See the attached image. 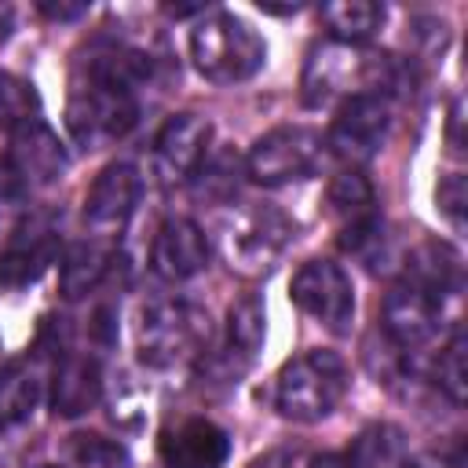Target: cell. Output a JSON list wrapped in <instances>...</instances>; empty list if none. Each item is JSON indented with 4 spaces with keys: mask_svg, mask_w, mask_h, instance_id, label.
Returning <instances> with one entry per match:
<instances>
[{
    "mask_svg": "<svg viewBox=\"0 0 468 468\" xmlns=\"http://www.w3.org/2000/svg\"><path fill=\"white\" fill-rule=\"evenodd\" d=\"M150 55L124 44H91L69 77L66 124L84 150L124 139L139 121V88L150 80Z\"/></svg>",
    "mask_w": 468,
    "mask_h": 468,
    "instance_id": "1",
    "label": "cell"
},
{
    "mask_svg": "<svg viewBox=\"0 0 468 468\" xmlns=\"http://www.w3.org/2000/svg\"><path fill=\"white\" fill-rule=\"evenodd\" d=\"M406 62L384 51H373L366 44H340V40H325L314 44L307 62H303V77H300V91L307 106H329V102H344L355 95H395L406 88Z\"/></svg>",
    "mask_w": 468,
    "mask_h": 468,
    "instance_id": "2",
    "label": "cell"
},
{
    "mask_svg": "<svg viewBox=\"0 0 468 468\" xmlns=\"http://www.w3.org/2000/svg\"><path fill=\"white\" fill-rule=\"evenodd\" d=\"M212 340V318L190 300H150L139 314V362L150 369H176L205 358Z\"/></svg>",
    "mask_w": 468,
    "mask_h": 468,
    "instance_id": "3",
    "label": "cell"
},
{
    "mask_svg": "<svg viewBox=\"0 0 468 468\" xmlns=\"http://www.w3.org/2000/svg\"><path fill=\"white\" fill-rule=\"evenodd\" d=\"M190 58L205 80L238 84V80H249L263 66L267 44L249 22L227 11H208L190 29Z\"/></svg>",
    "mask_w": 468,
    "mask_h": 468,
    "instance_id": "4",
    "label": "cell"
},
{
    "mask_svg": "<svg viewBox=\"0 0 468 468\" xmlns=\"http://www.w3.org/2000/svg\"><path fill=\"white\" fill-rule=\"evenodd\" d=\"M347 391V366L336 351H303L274 377V406L282 417L311 424L329 417Z\"/></svg>",
    "mask_w": 468,
    "mask_h": 468,
    "instance_id": "5",
    "label": "cell"
},
{
    "mask_svg": "<svg viewBox=\"0 0 468 468\" xmlns=\"http://www.w3.org/2000/svg\"><path fill=\"white\" fill-rule=\"evenodd\" d=\"M289 234H292V223L278 208H271V205H238L219 219L216 241H219V252H223L230 271H238L245 278H256V274H267L278 263Z\"/></svg>",
    "mask_w": 468,
    "mask_h": 468,
    "instance_id": "6",
    "label": "cell"
},
{
    "mask_svg": "<svg viewBox=\"0 0 468 468\" xmlns=\"http://www.w3.org/2000/svg\"><path fill=\"white\" fill-rule=\"evenodd\" d=\"M322 135L303 124H282L260 135L245 157V176L260 186H285L314 176L322 161Z\"/></svg>",
    "mask_w": 468,
    "mask_h": 468,
    "instance_id": "7",
    "label": "cell"
},
{
    "mask_svg": "<svg viewBox=\"0 0 468 468\" xmlns=\"http://www.w3.org/2000/svg\"><path fill=\"white\" fill-rule=\"evenodd\" d=\"M289 296H292V303L300 311L318 318L325 329H333V333H347L351 329L355 292H351V278L340 271V263H333V260H307L292 274Z\"/></svg>",
    "mask_w": 468,
    "mask_h": 468,
    "instance_id": "8",
    "label": "cell"
},
{
    "mask_svg": "<svg viewBox=\"0 0 468 468\" xmlns=\"http://www.w3.org/2000/svg\"><path fill=\"white\" fill-rule=\"evenodd\" d=\"M388 124H391V110H388V99L380 95H355V99H344L333 124H329V135H325V146L344 161V165H366L377 157V150L384 146L388 139Z\"/></svg>",
    "mask_w": 468,
    "mask_h": 468,
    "instance_id": "9",
    "label": "cell"
},
{
    "mask_svg": "<svg viewBox=\"0 0 468 468\" xmlns=\"http://www.w3.org/2000/svg\"><path fill=\"white\" fill-rule=\"evenodd\" d=\"M442 318H446V300L431 296L413 282H399L384 296V336L406 355L428 347L439 336Z\"/></svg>",
    "mask_w": 468,
    "mask_h": 468,
    "instance_id": "10",
    "label": "cell"
},
{
    "mask_svg": "<svg viewBox=\"0 0 468 468\" xmlns=\"http://www.w3.org/2000/svg\"><path fill=\"white\" fill-rule=\"evenodd\" d=\"M267 336V314H263V303L260 296H241L230 303L227 311V336H223V347L216 355L205 358V373L219 384H238V377L245 373V366L256 358L260 344Z\"/></svg>",
    "mask_w": 468,
    "mask_h": 468,
    "instance_id": "11",
    "label": "cell"
},
{
    "mask_svg": "<svg viewBox=\"0 0 468 468\" xmlns=\"http://www.w3.org/2000/svg\"><path fill=\"white\" fill-rule=\"evenodd\" d=\"M139 190H143V179L139 172L128 165V161H113L106 165L88 197H84V223L99 234V238H113L128 227L135 205H139Z\"/></svg>",
    "mask_w": 468,
    "mask_h": 468,
    "instance_id": "12",
    "label": "cell"
},
{
    "mask_svg": "<svg viewBox=\"0 0 468 468\" xmlns=\"http://www.w3.org/2000/svg\"><path fill=\"white\" fill-rule=\"evenodd\" d=\"M165 468H223L230 457V435L205 417H179L157 439Z\"/></svg>",
    "mask_w": 468,
    "mask_h": 468,
    "instance_id": "13",
    "label": "cell"
},
{
    "mask_svg": "<svg viewBox=\"0 0 468 468\" xmlns=\"http://www.w3.org/2000/svg\"><path fill=\"white\" fill-rule=\"evenodd\" d=\"M208 150H212V124L197 113H176L165 121L154 143L157 176L165 183H183L201 168Z\"/></svg>",
    "mask_w": 468,
    "mask_h": 468,
    "instance_id": "14",
    "label": "cell"
},
{
    "mask_svg": "<svg viewBox=\"0 0 468 468\" xmlns=\"http://www.w3.org/2000/svg\"><path fill=\"white\" fill-rule=\"evenodd\" d=\"M58 256V230L48 216H29L0 252V289L33 285Z\"/></svg>",
    "mask_w": 468,
    "mask_h": 468,
    "instance_id": "15",
    "label": "cell"
},
{
    "mask_svg": "<svg viewBox=\"0 0 468 468\" xmlns=\"http://www.w3.org/2000/svg\"><path fill=\"white\" fill-rule=\"evenodd\" d=\"M208 263V238L194 219H165L150 245V267L161 282H186Z\"/></svg>",
    "mask_w": 468,
    "mask_h": 468,
    "instance_id": "16",
    "label": "cell"
},
{
    "mask_svg": "<svg viewBox=\"0 0 468 468\" xmlns=\"http://www.w3.org/2000/svg\"><path fill=\"white\" fill-rule=\"evenodd\" d=\"M7 165L18 172V179L26 183V190L51 186L66 172V150H62L58 135L37 117V121H29V124H22V128L11 132Z\"/></svg>",
    "mask_w": 468,
    "mask_h": 468,
    "instance_id": "17",
    "label": "cell"
},
{
    "mask_svg": "<svg viewBox=\"0 0 468 468\" xmlns=\"http://www.w3.org/2000/svg\"><path fill=\"white\" fill-rule=\"evenodd\" d=\"M102 395V373L99 362L88 355H62L51 373V410L58 417H80L88 413Z\"/></svg>",
    "mask_w": 468,
    "mask_h": 468,
    "instance_id": "18",
    "label": "cell"
},
{
    "mask_svg": "<svg viewBox=\"0 0 468 468\" xmlns=\"http://www.w3.org/2000/svg\"><path fill=\"white\" fill-rule=\"evenodd\" d=\"M110 267H113V249L106 241H77V245H69L66 256H62V271H58L62 296L66 300H80V296L95 292Z\"/></svg>",
    "mask_w": 468,
    "mask_h": 468,
    "instance_id": "19",
    "label": "cell"
},
{
    "mask_svg": "<svg viewBox=\"0 0 468 468\" xmlns=\"http://www.w3.org/2000/svg\"><path fill=\"white\" fill-rule=\"evenodd\" d=\"M410 457L406 435L395 424H369L355 435L351 450L344 453L347 468H402Z\"/></svg>",
    "mask_w": 468,
    "mask_h": 468,
    "instance_id": "20",
    "label": "cell"
},
{
    "mask_svg": "<svg viewBox=\"0 0 468 468\" xmlns=\"http://www.w3.org/2000/svg\"><path fill=\"white\" fill-rule=\"evenodd\" d=\"M241 176H245V165L238 161V154L227 150V146H216V150L205 154L201 168L190 176V190L205 205H227L238 194Z\"/></svg>",
    "mask_w": 468,
    "mask_h": 468,
    "instance_id": "21",
    "label": "cell"
},
{
    "mask_svg": "<svg viewBox=\"0 0 468 468\" xmlns=\"http://www.w3.org/2000/svg\"><path fill=\"white\" fill-rule=\"evenodd\" d=\"M322 22L340 44H366L384 26V7L373 0H336L322 7Z\"/></svg>",
    "mask_w": 468,
    "mask_h": 468,
    "instance_id": "22",
    "label": "cell"
},
{
    "mask_svg": "<svg viewBox=\"0 0 468 468\" xmlns=\"http://www.w3.org/2000/svg\"><path fill=\"white\" fill-rule=\"evenodd\" d=\"M40 402V380L33 366L26 362H7L0 366V428L22 424Z\"/></svg>",
    "mask_w": 468,
    "mask_h": 468,
    "instance_id": "23",
    "label": "cell"
},
{
    "mask_svg": "<svg viewBox=\"0 0 468 468\" xmlns=\"http://www.w3.org/2000/svg\"><path fill=\"white\" fill-rule=\"evenodd\" d=\"M62 468H128V450L99 431H77L62 446Z\"/></svg>",
    "mask_w": 468,
    "mask_h": 468,
    "instance_id": "24",
    "label": "cell"
},
{
    "mask_svg": "<svg viewBox=\"0 0 468 468\" xmlns=\"http://www.w3.org/2000/svg\"><path fill=\"white\" fill-rule=\"evenodd\" d=\"M40 117V99H37V88L15 73H4L0 69V128L15 132L29 121Z\"/></svg>",
    "mask_w": 468,
    "mask_h": 468,
    "instance_id": "25",
    "label": "cell"
},
{
    "mask_svg": "<svg viewBox=\"0 0 468 468\" xmlns=\"http://www.w3.org/2000/svg\"><path fill=\"white\" fill-rule=\"evenodd\" d=\"M431 377H435V388H439L453 406L464 402V395H468V366H464V333H461V329H457V333L446 340V347L439 351Z\"/></svg>",
    "mask_w": 468,
    "mask_h": 468,
    "instance_id": "26",
    "label": "cell"
},
{
    "mask_svg": "<svg viewBox=\"0 0 468 468\" xmlns=\"http://www.w3.org/2000/svg\"><path fill=\"white\" fill-rule=\"evenodd\" d=\"M464 201H468V186H464V176L461 172H450L446 179H439L435 186V205L439 212L461 230L464 227Z\"/></svg>",
    "mask_w": 468,
    "mask_h": 468,
    "instance_id": "27",
    "label": "cell"
},
{
    "mask_svg": "<svg viewBox=\"0 0 468 468\" xmlns=\"http://www.w3.org/2000/svg\"><path fill=\"white\" fill-rule=\"evenodd\" d=\"M402 468H464V457H461V450H453V453H417V457H406Z\"/></svg>",
    "mask_w": 468,
    "mask_h": 468,
    "instance_id": "28",
    "label": "cell"
},
{
    "mask_svg": "<svg viewBox=\"0 0 468 468\" xmlns=\"http://www.w3.org/2000/svg\"><path fill=\"white\" fill-rule=\"evenodd\" d=\"M29 190H26V183L18 179V172L7 165V157L0 161V201H22Z\"/></svg>",
    "mask_w": 468,
    "mask_h": 468,
    "instance_id": "29",
    "label": "cell"
},
{
    "mask_svg": "<svg viewBox=\"0 0 468 468\" xmlns=\"http://www.w3.org/2000/svg\"><path fill=\"white\" fill-rule=\"evenodd\" d=\"M249 468H296V450H289V446L267 450V453H260Z\"/></svg>",
    "mask_w": 468,
    "mask_h": 468,
    "instance_id": "30",
    "label": "cell"
},
{
    "mask_svg": "<svg viewBox=\"0 0 468 468\" xmlns=\"http://www.w3.org/2000/svg\"><path fill=\"white\" fill-rule=\"evenodd\" d=\"M88 11V4H40V15L55 18V22H73Z\"/></svg>",
    "mask_w": 468,
    "mask_h": 468,
    "instance_id": "31",
    "label": "cell"
},
{
    "mask_svg": "<svg viewBox=\"0 0 468 468\" xmlns=\"http://www.w3.org/2000/svg\"><path fill=\"white\" fill-rule=\"evenodd\" d=\"M461 121H464V113H461V99H453V106H450V146L461 154Z\"/></svg>",
    "mask_w": 468,
    "mask_h": 468,
    "instance_id": "32",
    "label": "cell"
},
{
    "mask_svg": "<svg viewBox=\"0 0 468 468\" xmlns=\"http://www.w3.org/2000/svg\"><path fill=\"white\" fill-rule=\"evenodd\" d=\"M307 468H347V461H344V453H318V457H311Z\"/></svg>",
    "mask_w": 468,
    "mask_h": 468,
    "instance_id": "33",
    "label": "cell"
},
{
    "mask_svg": "<svg viewBox=\"0 0 468 468\" xmlns=\"http://www.w3.org/2000/svg\"><path fill=\"white\" fill-rule=\"evenodd\" d=\"M7 37H11V7L0 4V40H7Z\"/></svg>",
    "mask_w": 468,
    "mask_h": 468,
    "instance_id": "34",
    "label": "cell"
},
{
    "mask_svg": "<svg viewBox=\"0 0 468 468\" xmlns=\"http://www.w3.org/2000/svg\"><path fill=\"white\" fill-rule=\"evenodd\" d=\"M37 468H58V464H37Z\"/></svg>",
    "mask_w": 468,
    "mask_h": 468,
    "instance_id": "35",
    "label": "cell"
}]
</instances>
